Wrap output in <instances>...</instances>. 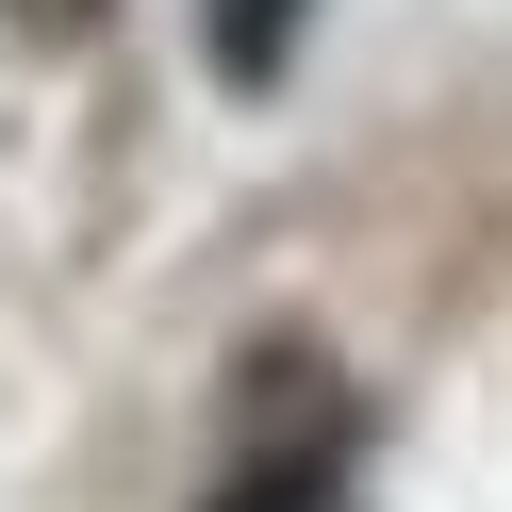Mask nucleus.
Masks as SVG:
<instances>
[{
    "label": "nucleus",
    "instance_id": "obj_1",
    "mask_svg": "<svg viewBox=\"0 0 512 512\" xmlns=\"http://www.w3.org/2000/svg\"><path fill=\"white\" fill-rule=\"evenodd\" d=\"M281 50H298V0H215V67L232 83H281Z\"/></svg>",
    "mask_w": 512,
    "mask_h": 512
},
{
    "label": "nucleus",
    "instance_id": "obj_2",
    "mask_svg": "<svg viewBox=\"0 0 512 512\" xmlns=\"http://www.w3.org/2000/svg\"><path fill=\"white\" fill-rule=\"evenodd\" d=\"M215 512H347V496H331V479H314V463H265V479H232V496H215Z\"/></svg>",
    "mask_w": 512,
    "mask_h": 512
},
{
    "label": "nucleus",
    "instance_id": "obj_3",
    "mask_svg": "<svg viewBox=\"0 0 512 512\" xmlns=\"http://www.w3.org/2000/svg\"><path fill=\"white\" fill-rule=\"evenodd\" d=\"M0 34H34V50H83V34H100V0H0Z\"/></svg>",
    "mask_w": 512,
    "mask_h": 512
}]
</instances>
